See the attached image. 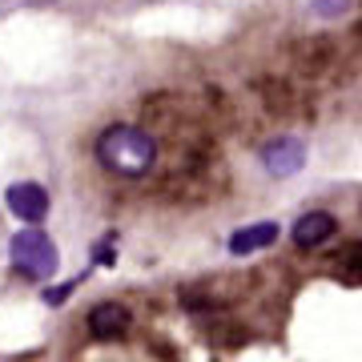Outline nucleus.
Wrapping results in <instances>:
<instances>
[{
	"label": "nucleus",
	"instance_id": "8",
	"mask_svg": "<svg viewBox=\"0 0 362 362\" xmlns=\"http://www.w3.org/2000/svg\"><path fill=\"white\" fill-rule=\"evenodd\" d=\"M73 286H77V282H69V286H52V290H45V302H49V306H61V302H65V298L73 294Z\"/></svg>",
	"mask_w": 362,
	"mask_h": 362
},
{
	"label": "nucleus",
	"instance_id": "6",
	"mask_svg": "<svg viewBox=\"0 0 362 362\" xmlns=\"http://www.w3.org/2000/svg\"><path fill=\"white\" fill-rule=\"evenodd\" d=\"M129 310L121 306V302H97L89 310V330L97 338H121L125 330H129Z\"/></svg>",
	"mask_w": 362,
	"mask_h": 362
},
{
	"label": "nucleus",
	"instance_id": "2",
	"mask_svg": "<svg viewBox=\"0 0 362 362\" xmlns=\"http://www.w3.org/2000/svg\"><path fill=\"white\" fill-rule=\"evenodd\" d=\"M8 254H13V266L21 274H28V278H49L57 270V246H52V238L40 226H25L13 238Z\"/></svg>",
	"mask_w": 362,
	"mask_h": 362
},
{
	"label": "nucleus",
	"instance_id": "1",
	"mask_svg": "<svg viewBox=\"0 0 362 362\" xmlns=\"http://www.w3.org/2000/svg\"><path fill=\"white\" fill-rule=\"evenodd\" d=\"M97 157L117 177H141L157 161V141L137 125H109L97 137Z\"/></svg>",
	"mask_w": 362,
	"mask_h": 362
},
{
	"label": "nucleus",
	"instance_id": "7",
	"mask_svg": "<svg viewBox=\"0 0 362 362\" xmlns=\"http://www.w3.org/2000/svg\"><path fill=\"white\" fill-rule=\"evenodd\" d=\"M278 238V226L274 221H258V226H246V230H238L230 238V254H238V258H246V254H254V250H266Z\"/></svg>",
	"mask_w": 362,
	"mask_h": 362
},
{
	"label": "nucleus",
	"instance_id": "4",
	"mask_svg": "<svg viewBox=\"0 0 362 362\" xmlns=\"http://www.w3.org/2000/svg\"><path fill=\"white\" fill-rule=\"evenodd\" d=\"M338 221L326 214V209H310V214H302V218L294 221V230H290V238H294L298 250H314L322 246L326 238H334Z\"/></svg>",
	"mask_w": 362,
	"mask_h": 362
},
{
	"label": "nucleus",
	"instance_id": "3",
	"mask_svg": "<svg viewBox=\"0 0 362 362\" xmlns=\"http://www.w3.org/2000/svg\"><path fill=\"white\" fill-rule=\"evenodd\" d=\"M4 202H8V209L25 226H40V221L49 218V194L40 189L37 181H16V185H8Z\"/></svg>",
	"mask_w": 362,
	"mask_h": 362
},
{
	"label": "nucleus",
	"instance_id": "5",
	"mask_svg": "<svg viewBox=\"0 0 362 362\" xmlns=\"http://www.w3.org/2000/svg\"><path fill=\"white\" fill-rule=\"evenodd\" d=\"M262 161H266V169H270L274 177H290V173L302 169L306 149H302V141H294V137H282V141H270L262 149Z\"/></svg>",
	"mask_w": 362,
	"mask_h": 362
},
{
	"label": "nucleus",
	"instance_id": "9",
	"mask_svg": "<svg viewBox=\"0 0 362 362\" xmlns=\"http://www.w3.org/2000/svg\"><path fill=\"white\" fill-rule=\"evenodd\" d=\"M342 4H346V0H318V8H322V13H338Z\"/></svg>",
	"mask_w": 362,
	"mask_h": 362
}]
</instances>
